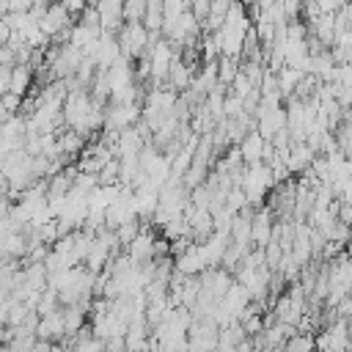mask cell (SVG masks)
<instances>
[{"instance_id":"1","label":"cell","mask_w":352,"mask_h":352,"mask_svg":"<svg viewBox=\"0 0 352 352\" xmlns=\"http://www.w3.org/2000/svg\"><path fill=\"white\" fill-rule=\"evenodd\" d=\"M116 41H118L121 58H126V60L140 58L146 52V30H143V25H124L116 33Z\"/></svg>"},{"instance_id":"2","label":"cell","mask_w":352,"mask_h":352,"mask_svg":"<svg viewBox=\"0 0 352 352\" xmlns=\"http://www.w3.org/2000/svg\"><path fill=\"white\" fill-rule=\"evenodd\" d=\"M94 8L99 14V30L102 33H118L124 28V3L121 0H102Z\"/></svg>"},{"instance_id":"3","label":"cell","mask_w":352,"mask_h":352,"mask_svg":"<svg viewBox=\"0 0 352 352\" xmlns=\"http://www.w3.org/2000/svg\"><path fill=\"white\" fill-rule=\"evenodd\" d=\"M151 245H154V234L148 231V223H140V234L124 248V256H126L132 264L151 261Z\"/></svg>"},{"instance_id":"4","label":"cell","mask_w":352,"mask_h":352,"mask_svg":"<svg viewBox=\"0 0 352 352\" xmlns=\"http://www.w3.org/2000/svg\"><path fill=\"white\" fill-rule=\"evenodd\" d=\"M228 242H231V239H228L226 234H209V239L198 245V250H201V258H204V267H206V270H217V267H220V258H223V253H226Z\"/></svg>"},{"instance_id":"5","label":"cell","mask_w":352,"mask_h":352,"mask_svg":"<svg viewBox=\"0 0 352 352\" xmlns=\"http://www.w3.org/2000/svg\"><path fill=\"white\" fill-rule=\"evenodd\" d=\"M118 58H121V50H118L116 33H99V44H96V52H94L96 69H110Z\"/></svg>"},{"instance_id":"6","label":"cell","mask_w":352,"mask_h":352,"mask_svg":"<svg viewBox=\"0 0 352 352\" xmlns=\"http://www.w3.org/2000/svg\"><path fill=\"white\" fill-rule=\"evenodd\" d=\"M272 212L270 209H256V214L250 217V245L253 248H264L270 242L272 234Z\"/></svg>"},{"instance_id":"7","label":"cell","mask_w":352,"mask_h":352,"mask_svg":"<svg viewBox=\"0 0 352 352\" xmlns=\"http://www.w3.org/2000/svg\"><path fill=\"white\" fill-rule=\"evenodd\" d=\"M36 341H47V344H58L63 338V316H60V308L50 316H41L38 324H36Z\"/></svg>"},{"instance_id":"8","label":"cell","mask_w":352,"mask_h":352,"mask_svg":"<svg viewBox=\"0 0 352 352\" xmlns=\"http://www.w3.org/2000/svg\"><path fill=\"white\" fill-rule=\"evenodd\" d=\"M206 267H204V258H201V250H198V245H190L182 256H176V261H173V272H179V275H184V278H195V275H201Z\"/></svg>"},{"instance_id":"9","label":"cell","mask_w":352,"mask_h":352,"mask_svg":"<svg viewBox=\"0 0 352 352\" xmlns=\"http://www.w3.org/2000/svg\"><path fill=\"white\" fill-rule=\"evenodd\" d=\"M192 66H187L182 58H173L170 60V69H168V77H165V82H168V88L173 91H187L190 88V82H192Z\"/></svg>"},{"instance_id":"10","label":"cell","mask_w":352,"mask_h":352,"mask_svg":"<svg viewBox=\"0 0 352 352\" xmlns=\"http://www.w3.org/2000/svg\"><path fill=\"white\" fill-rule=\"evenodd\" d=\"M316 154L305 146V143H300V146H292L289 148V154H286V160H283V168L289 170V176H294V173H302L308 165H311V160H314Z\"/></svg>"},{"instance_id":"11","label":"cell","mask_w":352,"mask_h":352,"mask_svg":"<svg viewBox=\"0 0 352 352\" xmlns=\"http://www.w3.org/2000/svg\"><path fill=\"white\" fill-rule=\"evenodd\" d=\"M33 88V72L28 66H11V80H8V94L25 99V94Z\"/></svg>"},{"instance_id":"12","label":"cell","mask_w":352,"mask_h":352,"mask_svg":"<svg viewBox=\"0 0 352 352\" xmlns=\"http://www.w3.org/2000/svg\"><path fill=\"white\" fill-rule=\"evenodd\" d=\"M236 148H239L242 165H253V162H261V148H264V140L258 138V132H248Z\"/></svg>"},{"instance_id":"13","label":"cell","mask_w":352,"mask_h":352,"mask_svg":"<svg viewBox=\"0 0 352 352\" xmlns=\"http://www.w3.org/2000/svg\"><path fill=\"white\" fill-rule=\"evenodd\" d=\"M305 74H300L297 69H280L278 74H275V82H278V94H280V99H289L292 94H294V88H297V82L302 80Z\"/></svg>"},{"instance_id":"14","label":"cell","mask_w":352,"mask_h":352,"mask_svg":"<svg viewBox=\"0 0 352 352\" xmlns=\"http://www.w3.org/2000/svg\"><path fill=\"white\" fill-rule=\"evenodd\" d=\"M143 30L146 33H160L162 28V3L160 0H148L146 3V14H143Z\"/></svg>"},{"instance_id":"15","label":"cell","mask_w":352,"mask_h":352,"mask_svg":"<svg viewBox=\"0 0 352 352\" xmlns=\"http://www.w3.org/2000/svg\"><path fill=\"white\" fill-rule=\"evenodd\" d=\"M217 82L220 85H231V80L239 74V60H231V58H217Z\"/></svg>"},{"instance_id":"16","label":"cell","mask_w":352,"mask_h":352,"mask_svg":"<svg viewBox=\"0 0 352 352\" xmlns=\"http://www.w3.org/2000/svg\"><path fill=\"white\" fill-rule=\"evenodd\" d=\"M55 311H58V292L44 289L41 297H38V302H36V316L41 319V316H50V314H55Z\"/></svg>"},{"instance_id":"17","label":"cell","mask_w":352,"mask_h":352,"mask_svg":"<svg viewBox=\"0 0 352 352\" xmlns=\"http://www.w3.org/2000/svg\"><path fill=\"white\" fill-rule=\"evenodd\" d=\"M143 14H146V3H143V0H129V3H124V22H126V25H140V22H143Z\"/></svg>"},{"instance_id":"18","label":"cell","mask_w":352,"mask_h":352,"mask_svg":"<svg viewBox=\"0 0 352 352\" xmlns=\"http://www.w3.org/2000/svg\"><path fill=\"white\" fill-rule=\"evenodd\" d=\"M140 234V220H132V223H124V226H118L116 228V239H118V245H121V250L135 239Z\"/></svg>"},{"instance_id":"19","label":"cell","mask_w":352,"mask_h":352,"mask_svg":"<svg viewBox=\"0 0 352 352\" xmlns=\"http://www.w3.org/2000/svg\"><path fill=\"white\" fill-rule=\"evenodd\" d=\"M283 352H314V338L311 336H292L286 344H283Z\"/></svg>"},{"instance_id":"20","label":"cell","mask_w":352,"mask_h":352,"mask_svg":"<svg viewBox=\"0 0 352 352\" xmlns=\"http://www.w3.org/2000/svg\"><path fill=\"white\" fill-rule=\"evenodd\" d=\"M250 91H253V85L248 82V77H245V74H236V77L231 80V85H228V96H236L239 102H242Z\"/></svg>"},{"instance_id":"21","label":"cell","mask_w":352,"mask_h":352,"mask_svg":"<svg viewBox=\"0 0 352 352\" xmlns=\"http://www.w3.org/2000/svg\"><path fill=\"white\" fill-rule=\"evenodd\" d=\"M223 116H226V118L242 116V102H239L236 96H228V94H226V99H223Z\"/></svg>"},{"instance_id":"22","label":"cell","mask_w":352,"mask_h":352,"mask_svg":"<svg viewBox=\"0 0 352 352\" xmlns=\"http://www.w3.org/2000/svg\"><path fill=\"white\" fill-rule=\"evenodd\" d=\"M0 107H3L8 116H19L22 99H19V96H14V94H3V96H0Z\"/></svg>"},{"instance_id":"23","label":"cell","mask_w":352,"mask_h":352,"mask_svg":"<svg viewBox=\"0 0 352 352\" xmlns=\"http://www.w3.org/2000/svg\"><path fill=\"white\" fill-rule=\"evenodd\" d=\"M187 11L195 16V22H201V19H206V16H209V3H206V0H195V3H187Z\"/></svg>"},{"instance_id":"24","label":"cell","mask_w":352,"mask_h":352,"mask_svg":"<svg viewBox=\"0 0 352 352\" xmlns=\"http://www.w3.org/2000/svg\"><path fill=\"white\" fill-rule=\"evenodd\" d=\"M77 25H82V28H99V14H96V8H94V6H85V11H82V16H80Z\"/></svg>"},{"instance_id":"25","label":"cell","mask_w":352,"mask_h":352,"mask_svg":"<svg viewBox=\"0 0 352 352\" xmlns=\"http://www.w3.org/2000/svg\"><path fill=\"white\" fill-rule=\"evenodd\" d=\"M0 66H16V58L8 47H0Z\"/></svg>"},{"instance_id":"26","label":"cell","mask_w":352,"mask_h":352,"mask_svg":"<svg viewBox=\"0 0 352 352\" xmlns=\"http://www.w3.org/2000/svg\"><path fill=\"white\" fill-rule=\"evenodd\" d=\"M30 352H50V344H47V341H36Z\"/></svg>"},{"instance_id":"27","label":"cell","mask_w":352,"mask_h":352,"mask_svg":"<svg viewBox=\"0 0 352 352\" xmlns=\"http://www.w3.org/2000/svg\"><path fill=\"white\" fill-rule=\"evenodd\" d=\"M6 118H8V113H6V110H3V107H0V124H3V121H6Z\"/></svg>"},{"instance_id":"28","label":"cell","mask_w":352,"mask_h":352,"mask_svg":"<svg viewBox=\"0 0 352 352\" xmlns=\"http://www.w3.org/2000/svg\"><path fill=\"white\" fill-rule=\"evenodd\" d=\"M214 352H231V349H220V346H217V349H214Z\"/></svg>"}]
</instances>
